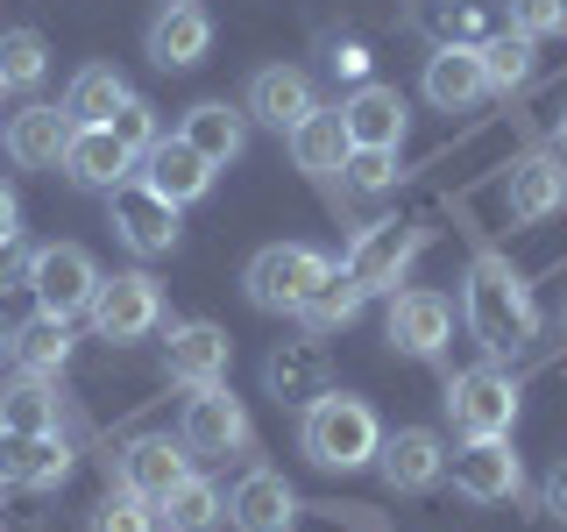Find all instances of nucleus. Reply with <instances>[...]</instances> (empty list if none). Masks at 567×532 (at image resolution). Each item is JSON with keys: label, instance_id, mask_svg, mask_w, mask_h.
<instances>
[{"label": "nucleus", "instance_id": "obj_30", "mask_svg": "<svg viewBox=\"0 0 567 532\" xmlns=\"http://www.w3.org/2000/svg\"><path fill=\"white\" fill-rule=\"evenodd\" d=\"M14 362H22L29 377H58V369L71 362V319L35 313L29 327H14Z\"/></svg>", "mask_w": 567, "mask_h": 532}, {"label": "nucleus", "instance_id": "obj_15", "mask_svg": "<svg viewBox=\"0 0 567 532\" xmlns=\"http://www.w3.org/2000/svg\"><path fill=\"white\" fill-rule=\"evenodd\" d=\"M142 50H150L156 71H192V64H206V50H213V14L199 8V0H164V8H156V22H150V35H142Z\"/></svg>", "mask_w": 567, "mask_h": 532}, {"label": "nucleus", "instance_id": "obj_7", "mask_svg": "<svg viewBox=\"0 0 567 532\" xmlns=\"http://www.w3.org/2000/svg\"><path fill=\"white\" fill-rule=\"evenodd\" d=\"M85 319H93L100 341H142V334L164 327V284L150 270H114V277H100Z\"/></svg>", "mask_w": 567, "mask_h": 532}, {"label": "nucleus", "instance_id": "obj_40", "mask_svg": "<svg viewBox=\"0 0 567 532\" xmlns=\"http://www.w3.org/2000/svg\"><path fill=\"white\" fill-rule=\"evenodd\" d=\"M539 511H546V519H560V525H567V454L554 461V469H546V483H539Z\"/></svg>", "mask_w": 567, "mask_h": 532}, {"label": "nucleus", "instance_id": "obj_6", "mask_svg": "<svg viewBox=\"0 0 567 532\" xmlns=\"http://www.w3.org/2000/svg\"><path fill=\"white\" fill-rule=\"evenodd\" d=\"M177 440H185L192 454H206V461H227V454H248V448H256V426H248V405L227 383H199L185 398Z\"/></svg>", "mask_w": 567, "mask_h": 532}, {"label": "nucleus", "instance_id": "obj_17", "mask_svg": "<svg viewBox=\"0 0 567 532\" xmlns=\"http://www.w3.org/2000/svg\"><path fill=\"white\" fill-rule=\"evenodd\" d=\"M425 100L440 106V114H468L475 100L489 93V71H483V50L475 43H433V58H425Z\"/></svg>", "mask_w": 567, "mask_h": 532}, {"label": "nucleus", "instance_id": "obj_22", "mask_svg": "<svg viewBox=\"0 0 567 532\" xmlns=\"http://www.w3.org/2000/svg\"><path fill=\"white\" fill-rule=\"evenodd\" d=\"M262 383H270L277 405H298V412H306L319 390H333V383H327V348H319L312 334H298V341H277L270 362H262Z\"/></svg>", "mask_w": 567, "mask_h": 532}, {"label": "nucleus", "instance_id": "obj_14", "mask_svg": "<svg viewBox=\"0 0 567 532\" xmlns=\"http://www.w3.org/2000/svg\"><path fill=\"white\" fill-rule=\"evenodd\" d=\"M227 362H235V341H227V327H213V319H177L164 334V369H171V383H185V390L227 383Z\"/></svg>", "mask_w": 567, "mask_h": 532}, {"label": "nucleus", "instance_id": "obj_33", "mask_svg": "<svg viewBox=\"0 0 567 532\" xmlns=\"http://www.w3.org/2000/svg\"><path fill=\"white\" fill-rule=\"evenodd\" d=\"M43 71H50V43L35 29H8V35H0V79H8V85L29 93V85H43Z\"/></svg>", "mask_w": 567, "mask_h": 532}, {"label": "nucleus", "instance_id": "obj_32", "mask_svg": "<svg viewBox=\"0 0 567 532\" xmlns=\"http://www.w3.org/2000/svg\"><path fill=\"white\" fill-rule=\"evenodd\" d=\"M532 58H539V43L518 29H496L483 43V71H489V93H518V85L532 79Z\"/></svg>", "mask_w": 567, "mask_h": 532}, {"label": "nucleus", "instance_id": "obj_38", "mask_svg": "<svg viewBox=\"0 0 567 532\" xmlns=\"http://www.w3.org/2000/svg\"><path fill=\"white\" fill-rule=\"evenodd\" d=\"M348 185L354 192H390L398 185V150H348Z\"/></svg>", "mask_w": 567, "mask_h": 532}, {"label": "nucleus", "instance_id": "obj_45", "mask_svg": "<svg viewBox=\"0 0 567 532\" xmlns=\"http://www.w3.org/2000/svg\"><path fill=\"white\" fill-rule=\"evenodd\" d=\"M0 277H8V248H0Z\"/></svg>", "mask_w": 567, "mask_h": 532}, {"label": "nucleus", "instance_id": "obj_1", "mask_svg": "<svg viewBox=\"0 0 567 532\" xmlns=\"http://www.w3.org/2000/svg\"><path fill=\"white\" fill-rule=\"evenodd\" d=\"M461 319H468V334L483 341L489 362H504V355H525V348H532V334H539L532 284L511 270L496 248H475L468 284H461Z\"/></svg>", "mask_w": 567, "mask_h": 532}, {"label": "nucleus", "instance_id": "obj_34", "mask_svg": "<svg viewBox=\"0 0 567 532\" xmlns=\"http://www.w3.org/2000/svg\"><path fill=\"white\" fill-rule=\"evenodd\" d=\"M433 35H440V43H475V50H483L496 29H489L483 0H433Z\"/></svg>", "mask_w": 567, "mask_h": 532}, {"label": "nucleus", "instance_id": "obj_20", "mask_svg": "<svg viewBox=\"0 0 567 532\" xmlns=\"http://www.w3.org/2000/svg\"><path fill=\"white\" fill-rule=\"evenodd\" d=\"M135 177H142V185H156L171 206H199L206 192H213V164H206L199 150H192L185 135H156V150L142 156V171H135Z\"/></svg>", "mask_w": 567, "mask_h": 532}, {"label": "nucleus", "instance_id": "obj_9", "mask_svg": "<svg viewBox=\"0 0 567 532\" xmlns=\"http://www.w3.org/2000/svg\"><path fill=\"white\" fill-rule=\"evenodd\" d=\"M383 341L398 355H412V362H440L454 341V306L447 291H425V284H412V291H390L383 306Z\"/></svg>", "mask_w": 567, "mask_h": 532}, {"label": "nucleus", "instance_id": "obj_2", "mask_svg": "<svg viewBox=\"0 0 567 532\" xmlns=\"http://www.w3.org/2000/svg\"><path fill=\"white\" fill-rule=\"evenodd\" d=\"M298 448H306L312 469H369L383 448V426L369 412V398L354 390H319V398L298 412Z\"/></svg>", "mask_w": 567, "mask_h": 532}, {"label": "nucleus", "instance_id": "obj_46", "mask_svg": "<svg viewBox=\"0 0 567 532\" xmlns=\"http://www.w3.org/2000/svg\"><path fill=\"white\" fill-rule=\"evenodd\" d=\"M0 93H8V79H0Z\"/></svg>", "mask_w": 567, "mask_h": 532}, {"label": "nucleus", "instance_id": "obj_23", "mask_svg": "<svg viewBox=\"0 0 567 532\" xmlns=\"http://www.w3.org/2000/svg\"><path fill=\"white\" fill-rule=\"evenodd\" d=\"M248 106H227V100H199L185 121H177V135L192 142V150L206 156L213 171H227V164H241V150H248Z\"/></svg>", "mask_w": 567, "mask_h": 532}, {"label": "nucleus", "instance_id": "obj_39", "mask_svg": "<svg viewBox=\"0 0 567 532\" xmlns=\"http://www.w3.org/2000/svg\"><path fill=\"white\" fill-rule=\"evenodd\" d=\"M29 483V433H0V490Z\"/></svg>", "mask_w": 567, "mask_h": 532}, {"label": "nucleus", "instance_id": "obj_4", "mask_svg": "<svg viewBox=\"0 0 567 532\" xmlns=\"http://www.w3.org/2000/svg\"><path fill=\"white\" fill-rule=\"evenodd\" d=\"M22 284H29L35 313L79 319L93 306V291H100V263H93V248H79V242H43V248H29Z\"/></svg>", "mask_w": 567, "mask_h": 532}, {"label": "nucleus", "instance_id": "obj_43", "mask_svg": "<svg viewBox=\"0 0 567 532\" xmlns=\"http://www.w3.org/2000/svg\"><path fill=\"white\" fill-rule=\"evenodd\" d=\"M14 355V327H8V313H0V362Z\"/></svg>", "mask_w": 567, "mask_h": 532}, {"label": "nucleus", "instance_id": "obj_42", "mask_svg": "<svg viewBox=\"0 0 567 532\" xmlns=\"http://www.w3.org/2000/svg\"><path fill=\"white\" fill-rule=\"evenodd\" d=\"M14 235H22V206H14V192L0 185V248H14Z\"/></svg>", "mask_w": 567, "mask_h": 532}, {"label": "nucleus", "instance_id": "obj_27", "mask_svg": "<svg viewBox=\"0 0 567 532\" xmlns=\"http://www.w3.org/2000/svg\"><path fill=\"white\" fill-rule=\"evenodd\" d=\"M362 306H369V291L354 284L348 270H327V284L298 306V327L312 334V341H327V334H341V327H354L362 319Z\"/></svg>", "mask_w": 567, "mask_h": 532}, {"label": "nucleus", "instance_id": "obj_28", "mask_svg": "<svg viewBox=\"0 0 567 532\" xmlns=\"http://www.w3.org/2000/svg\"><path fill=\"white\" fill-rule=\"evenodd\" d=\"M128 79H121L114 64H85L79 79L64 85V114H71V129H93V121H114V106H128Z\"/></svg>", "mask_w": 567, "mask_h": 532}, {"label": "nucleus", "instance_id": "obj_36", "mask_svg": "<svg viewBox=\"0 0 567 532\" xmlns=\"http://www.w3.org/2000/svg\"><path fill=\"white\" fill-rule=\"evenodd\" d=\"M106 129L121 135V150H128L135 164L156 150V135H164V129H156V106H150V100H128V106H114V121H106Z\"/></svg>", "mask_w": 567, "mask_h": 532}, {"label": "nucleus", "instance_id": "obj_44", "mask_svg": "<svg viewBox=\"0 0 567 532\" xmlns=\"http://www.w3.org/2000/svg\"><path fill=\"white\" fill-rule=\"evenodd\" d=\"M554 142H560V156H567V106L554 114Z\"/></svg>", "mask_w": 567, "mask_h": 532}, {"label": "nucleus", "instance_id": "obj_35", "mask_svg": "<svg viewBox=\"0 0 567 532\" xmlns=\"http://www.w3.org/2000/svg\"><path fill=\"white\" fill-rule=\"evenodd\" d=\"M93 532H156V504H150V497H135V490H114L93 511Z\"/></svg>", "mask_w": 567, "mask_h": 532}, {"label": "nucleus", "instance_id": "obj_26", "mask_svg": "<svg viewBox=\"0 0 567 532\" xmlns=\"http://www.w3.org/2000/svg\"><path fill=\"white\" fill-rule=\"evenodd\" d=\"M291 156L306 177H333L348 164V129H341V106H319V114H306L291 129Z\"/></svg>", "mask_w": 567, "mask_h": 532}, {"label": "nucleus", "instance_id": "obj_12", "mask_svg": "<svg viewBox=\"0 0 567 532\" xmlns=\"http://www.w3.org/2000/svg\"><path fill=\"white\" fill-rule=\"evenodd\" d=\"M341 129H348V150H404L412 106H404L398 85L362 79V85H348V100H341Z\"/></svg>", "mask_w": 567, "mask_h": 532}, {"label": "nucleus", "instance_id": "obj_37", "mask_svg": "<svg viewBox=\"0 0 567 532\" xmlns=\"http://www.w3.org/2000/svg\"><path fill=\"white\" fill-rule=\"evenodd\" d=\"M511 29L546 43V35H567V0H511Z\"/></svg>", "mask_w": 567, "mask_h": 532}, {"label": "nucleus", "instance_id": "obj_25", "mask_svg": "<svg viewBox=\"0 0 567 532\" xmlns=\"http://www.w3.org/2000/svg\"><path fill=\"white\" fill-rule=\"evenodd\" d=\"M64 171L79 177V185H93V192H114L121 177H135V156L121 150V135L106 129V121H93V129H71V142H64Z\"/></svg>", "mask_w": 567, "mask_h": 532}, {"label": "nucleus", "instance_id": "obj_24", "mask_svg": "<svg viewBox=\"0 0 567 532\" xmlns=\"http://www.w3.org/2000/svg\"><path fill=\"white\" fill-rule=\"evenodd\" d=\"M64 142H71V114L64 106H22V114L8 121V156L22 171H64Z\"/></svg>", "mask_w": 567, "mask_h": 532}, {"label": "nucleus", "instance_id": "obj_8", "mask_svg": "<svg viewBox=\"0 0 567 532\" xmlns=\"http://www.w3.org/2000/svg\"><path fill=\"white\" fill-rule=\"evenodd\" d=\"M419 248H425V227H412V221H369L362 235H354L341 270L362 284L369 298H390L404 284V270L419 263Z\"/></svg>", "mask_w": 567, "mask_h": 532}, {"label": "nucleus", "instance_id": "obj_5", "mask_svg": "<svg viewBox=\"0 0 567 532\" xmlns=\"http://www.w3.org/2000/svg\"><path fill=\"white\" fill-rule=\"evenodd\" d=\"M447 419L461 440H504L518 426V377L504 362H475L447 383Z\"/></svg>", "mask_w": 567, "mask_h": 532}, {"label": "nucleus", "instance_id": "obj_16", "mask_svg": "<svg viewBox=\"0 0 567 532\" xmlns=\"http://www.w3.org/2000/svg\"><path fill=\"white\" fill-rule=\"evenodd\" d=\"M248 121L256 129H277V135H291L306 114H319V93H312V79L298 64H262L256 79H248Z\"/></svg>", "mask_w": 567, "mask_h": 532}, {"label": "nucleus", "instance_id": "obj_3", "mask_svg": "<svg viewBox=\"0 0 567 532\" xmlns=\"http://www.w3.org/2000/svg\"><path fill=\"white\" fill-rule=\"evenodd\" d=\"M327 270H333V263L319 256L312 242H270V248L248 256L241 291H248V306H256V313H291L298 319V306L327 284Z\"/></svg>", "mask_w": 567, "mask_h": 532}, {"label": "nucleus", "instance_id": "obj_21", "mask_svg": "<svg viewBox=\"0 0 567 532\" xmlns=\"http://www.w3.org/2000/svg\"><path fill=\"white\" fill-rule=\"evenodd\" d=\"M185 475H192V448H185V440L150 433V440H135V448H121V490L150 497V504H164Z\"/></svg>", "mask_w": 567, "mask_h": 532}, {"label": "nucleus", "instance_id": "obj_31", "mask_svg": "<svg viewBox=\"0 0 567 532\" xmlns=\"http://www.w3.org/2000/svg\"><path fill=\"white\" fill-rule=\"evenodd\" d=\"M0 433H58V390H50L43 377H22L0 390Z\"/></svg>", "mask_w": 567, "mask_h": 532}, {"label": "nucleus", "instance_id": "obj_13", "mask_svg": "<svg viewBox=\"0 0 567 532\" xmlns=\"http://www.w3.org/2000/svg\"><path fill=\"white\" fill-rule=\"evenodd\" d=\"M377 469L398 497H419V490L447 483V440H440L433 426H398V433H383Z\"/></svg>", "mask_w": 567, "mask_h": 532}, {"label": "nucleus", "instance_id": "obj_29", "mask_svg": "<svg viewBox=\"0 0 567 532\" xmlns=\"http://www.w3.org/2000/svg\"><path fill=\"white\" fill-rule=\"evenodd\" d=\"M220 519H227V497H220L213 475H185V483L156 504V525H171V532H213Z\"/></svg>", "mask_w": 567, "mask_h": 532}, {"label": "nucleus", "instance_id": "obj_11", "mask_svg": "<svg viewBox=\"0 0 567 532\" xmlns=\"http://www.w3.org/2000/svg\"><path fill=\"white\" fill-rule=\"evenodd\" d=\"M447 475L468 504H511L525 490V461L511 454V433L504 440H461L447 454Z\"/></svg>", "mask_w": 567, "mask_h": 532}, {"label": "nucleus", "instance_id": "obj_41", "mask_svg": "<svg viewBox=\"0 0 567 532\" xmlns=\"http://www.w3.org/2000/svg\"><path fill=\"white\" fill-rule=\"evenodd\" d=\"M327 64H333V79H348V85H362V79H369V50H362V43H333V58H327Z\"/></svg>", "mask_w": 567, "mask_h": 532}, {"label": "nucleus", "instance_id": "obj_18", "mask_svg": "<svg viewBox=\"0 0 567 532\" xmlns=\"http://www.w3.org/2000/svg\"><path fill=\"white\" fill-rule=\"evenodd\" d=\"M560 206H567V164H560V156L532 150V156H518V164L504 171V213L518 227L546 221V213H560Z\"/></svg>", "mask_w": 567, "mask_h": 532}, {"label": "nucleus", "instance_id": "obj_19", "mask_svg": "<svg viewBox=\"0 0 567 532\" xmlns=\"http://www.w3.org/2000/svg\"><path fill=\"white\" fill-rule=\"evenodd\" d=\"M291 519H298V490L277 469H248L227 490V525L235 532H291Z\"/></svg>", "mask_w": 567, "mask_h": 532}, {"label": "nucleus", "instance_id": "obj_10", "mask_svg": "<svg viewBox=\"0 0 567 532\" xmlns=\"http://www.w3.org/2000/svg\"><path fill=\"white\" fill-rule=\"evenodd\" d=\"M106 221H114V235L128 242L135 256H171L177 248V206L156 185H142V177H121V185L106 192Z\"/></svg>", "mask_w": 567, "mask_h": 532}]
</instances>
